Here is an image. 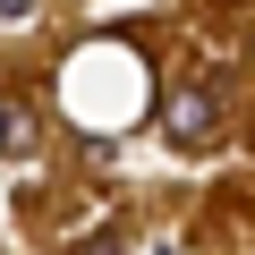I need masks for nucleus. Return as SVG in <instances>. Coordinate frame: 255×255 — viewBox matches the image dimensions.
Masks as SVG:
<instances>
[{
	"instance_id": "1",
	"label": "nucleus",
	"mask_w": 255,
	"mask_h": 255,
	"mask_svg": "<svg viewBox=\"0 0 255 255\" xmlns=\"http://www.w3.org/2000/svg\"><path fill=\"white\" fill-rule=\"evenodd\" d=\"M162 136H170L179 153L213 145V94H204V85H179V94L162 102Z\"/></svg>"
},
{
	"instance_id": "3",
	"label": "nucleus",
	"mask_w": 255,
	"mask_h": 255,
	"mask_svg": "<svg viewBox=\"0 0 255 255\" xmlns=\"http://www.w3.org/2000/svg\"><path fill=\"white\" fill-rule=\"evenodd\" d=\"M85 255H119V247H111V238H94V247H85Z\"/></svg>"
},
{
	"instance_id": "2",
	"label": "nucleus",
	"mask_w": 255,
	"mask_h": 255,
	"mask_svg": "<svg viewBox=\"0 0 255 255\" xmlns=\"http://www.w3.org/2000/svg\"><path fill=\"white\" fill-rule=\"evenodd\" d=\"M34 136H43L34 111H26V102H0V153H34Z\"/></svg>"
}]
</instances>
